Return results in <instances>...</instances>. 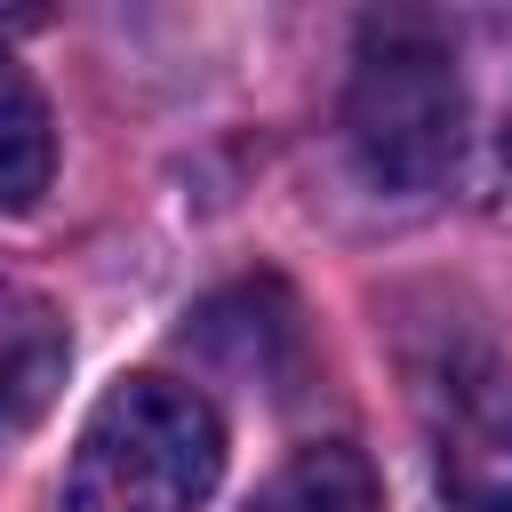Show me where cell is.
<instances>
[{
  "label": "cell",
  "mask_w": 512,
  "mask_h": 512,
  "mask_svg": "<svg viewBox=\"0 0 512 512\" xmlns=\"http://www.w3.org/2000/svg\"><path fill=\"white\" fill-rule=\"evenodd\" d=\"M224 480V424L176 376H120L64 464V512H200Z\"/></svg>",
  "instance_id": "6da1fadb"
},
{
  "label": "cell",
  "mask_w": 512,
  "mask_h": 512,
  "mask_svg": "<svg viewBox=\"0 0 512 512\" xmlns=\"http://www.w3.org/2000/svg\"><path fill=\"white\" fill-rule=\"evenodd\" d=\"M344 136L368 184L384 192H432L464 152V80L432 24L376 16L352 56L344 88Z\"/></svg>",
  "instance_id": "7a4b0ae2"
},
{
  "label": "cell",
  "mask_w": 512,
  "mask_h": 512,
  "mask_svg": "<svg viewBox=\"0 0 512 512\" xmlns=\"http://www.w3.org/2000/svg\"><path fill=\"white\" fill-rule=\"evenodd\" d=\"M432 480L456 512H512V376L456 360L432 384Z\"/></svg>",
  "instance_id": "3957f363"
},
{
  "label": "cell",
  "mask_w": 512,
  "mask_h": 512,
  "mask_svg": "<svg viewBox=\"0 0 512 512\" xmlns=\"http://www.w3.org/2000/svg\"><path fill=\"white\" fill-rule=\"evenodd\" d=\"M64 360H72L64 312L40 288L0 272V440L48 416V400L64 392Z\"/></svg>",
  "instance_id": "277c9868"
},
{
  "label": "cell",
  "mask_w": 512,
  "mask_h": 512,
  "mask_svg": "<svg viewBox=\"0 0 512 512\" xmlns=\"http://www.w3.org/2000/svg\"><path fill=\"white\" fill-rule=\"evenodd\" d=\"M192 352H208L216 368L232 376H272L280 360H296V304L272 288V280H248V288H224L192 312L184 328Z\"/></svg>",
  "instance_id": "5b68a950"
},
{
  "label": "cell",
  "mask_w": 512,
  "mask_h": 512,
  "mask_svg": "<svg viewBox=\"0 0 512 512\" xmlns=\"http://www.w3.org/2000/svg\"><path fill=\"white\" fill-rule=\"evenodd\" d=\"M248 512H384V480L352 440H312L256 488Z\"/></svg>",
  "instance_id": "8992f818"
},
{
  "label": "cell",
  "mask_w": 512,
  "mask_h": 512,
  "mask_svg": "<svg viewBox=\"0 0 512 512\" xmlns=\"http://www.w3.org/2000/svg\"><path fill=\"white\" fill-rule=\"evenodd\" d=\"M48 168H56L48 104H40V88L0 56V216L32 208V200L48 192Z\"/></svg>",
  "instance_id": "52a82bcc"
},
{
  "label": "cell",
  "mask_w": 512,
  "mask_h": 512,
  "mask_svg": "<svg viewBox=\"0 0 512 512\" xmlns=\"http://www.w3.org/2000/svg\"><path fill=\"white\" fill-rule=\"evenodd\" d=\"M504 152H512V112H504Z\"/></svg>",
  "instance_id": "ba28073f"
}]
</instances>
